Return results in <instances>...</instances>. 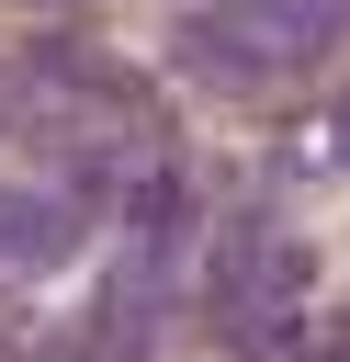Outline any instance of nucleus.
<instances>
[{
    "mask_svg": "<svg viewBox=\"0 0 350 362\" xmlns=\"http://www.w3.org/2000/svg\"><path fill=\"white\" fill-rule=\"evenodd\" d=\"M68 238H79V215H68L56 192H0V260H11V272L68 260Z\"/></svg>",
    "mask_w": 350,
    "mask_h": 362,
    "instance_id": "obj_1",
    "label": "nucleus"
}]
</instances>
